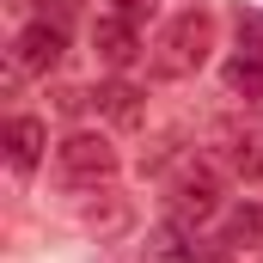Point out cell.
<instances>
[{"instance_id":"6da1fadb","label":"cell","mask_w":263,"mask_h":263,"mask_svg":"<svg viewBox=\"0 0 263 263\" xmlns=\"http://www.w3.org/2000/svg\"><path fill=\"white\" fill-rule=\"evenodd\" d=\"M208 49H214V12H178L165 31H159V43H153V73H165V80H184V73H196L208 62Z\"/></svg>"},{"instance_id":"7a4b0ae2","label":"cell","mask_w":263,"mask_h":263,"mask_svg":"<svg viewBox=\"0 0 263 263\" xmlns=\"http://www.w3.org/2000/svg\"><path fill=\"white\" fill-rule=\"evenodd\" d=\"M55 172H62V184H73V190H98V184L117 178V147L104 135H92V129H73L55 147Z\"/></svg>"},{"instance_id":"3957f363","label":"cell","mask_w":263,"mask_h":263,"mask_svg":"<svg viewBox=\"0 0 263 263\" xmlns=\"http://www.w3.org/2000/svg\"><path fill=\"white\" fill-rule=\"evenodd\" d=\"M220 214V184H214V172L208 165H190L178 184H172V227H184V233H196Z\"/></svg>"},{"instance_id":"277c9868","label":"cell","mask_w":263,"mask_h":263,"mask_svg":"<svg viewBox=\"0 0 263 263\" xmlns=\"http://www.w3.org/2000/svg\"><path fill=\"white\" fill-rule=\"evenodd\" d=\"M62 25H49V18H37V25H25L18 37H12V67H6V80H25V73H49V67L62 62Z\"/></svg>"},{"instance_id":"5b68a950","label":"cell","mask_w":263,"mask_h":263,"mask_svg":"<svg viewBox=\"0 0 263 263\" xmlns=\"http://www.w3.org/2000/svg\"><path fill=\"white\" fill-rule=\"evenodd\" d=\"M214 147L239 178H263V129H239V123H214Z\"/></svg>"},{"instance_id":"8992f818","label":"cell","mask_w":263,"mask_h":263,"mask_svg":"<svg viewBox=\"0 0 263 263\" xmlns=\"http://www.w3.org/2000/svg\"><path fill=\"white\" fill-rule=\"evenodd\" d=\"M92 49H98V62H104V67H117V73H123V67L141 55V37H135L129 18H117V12H110V18H98V25H92Z\"/></svg>"},{"instance_id":"52a82bcc","label":"cell","mask_w":263,"mask_h":263,"mask_svg":"<svg viewBox=\"0 0 263 263\" xmlns=\"http://www.w3.org/2000/svg\"><path fill=\"white\" fill-rule=\"evenodd\" d=\"M220 86H227V98H239V104H251L263 110V55H233V62L220 67Z\"/></svg>"},{"instance_id":"ba28073f","label":"cell","mask_w":263,"mask_h":263,"mask_svg":"<svg viewBox=\"0 0 263 263\" xmlns=\"http://www.w3.org/2000/svg\"><path fill=\"white\" fill-rule=\"evenodd\" d=\"M43 147H49V129L37 117H12L6 123V159H12V172H31L43 159Z\"/></svg>"},{"instance_id":"9c48e42d","label":"cell","mask_w":263,"mask_h":263,"mask_svg":"<svg viewBox=\"0 0 263 263\" xmlns=\"http://www.w3.org/2000/svg\"><path fill=\"white\" fill-rule=\"evenodd\" d=\"M80 227H86V233H98V239H117V233H123V227H129V202H104V208H80Z\"/></svg>"},{"instance_id":"30bf717a","label":"cell","mask_w":263,"mask_h":263,"mask_svg":"<svg viewBox=\"0 0 263 263\" xmlns=\"http://www.w3.org/2000/svg\"><path fill=\"white\" fill-rule=\"evenodd\" d=\"M135 98H141L135 86H104V92H98V104H104L123 129H135V123H141V104H135Z\"/></svg>"},{"instance_id":"8fae6325","label":"cell","mask_w":263,"mask_h":263,"mask_svg":"<svg viewBox=\"0 0 263 263\" xmlns=\"http://www.w3.org/2000/svg\"><path fill=\"white\" fill-rule=\"evenodd\" d=\"M233 31H239V49H245V55H263V12L257 6H239Z\"/></svg>"},{"instance_id":"7c38bea8","label":"cell","mask_w":263,"mask_h":263,"mask_svg":"<svg viewBox=\"0 0 263 263\" xmlns=\"http://www.w3.org/2000/svg\"><path fill=\"white\" fill-rule=\"evenodd\" d=\"M257 233H263V214H251V208H245V214H233V220H227V251H239V245H251Z\"/></svg>"},{"instance_id":"4fadbf2b","label":"cell","mask_w":263,"mask_h":263,"mask_svg":"<svg viewBox=\"0 0 263 263\" xmlns=\"http://www.w3.org/2000/svg\"><path fill=\"white\" fill-rule=\"evenodd\" d=\"M153 12H159V0H117V18H129V25L153 18Z\"/></svg>"},{"instance_id":"5bb4252c","label":"cell","mask_w":263,"mask_h":263,"mask_svg":"<svg viewBox=\"0 0 263 263\" xmlns=\"http://www.w3.org/2000/svg\"><path fill=\"white\" fill-rule=\"evenodd\" d=\"M37 6H43V18H49V12H55V18H73L86 0H37Z\"/></svg>"}]
</instances>
